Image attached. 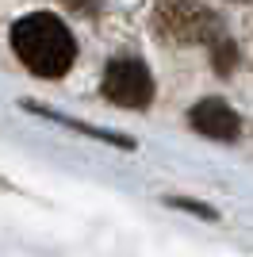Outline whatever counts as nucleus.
<instances>
[{
  "instance_id": "obj_1",
  "label": "nucleus",
  "mask_w": 253,
  "mask_h": 257,
  "mask_svg": "<svg viewBox=\"0 0 253 257\" xmlns=\"http://www.w3.org/2000/svg\"><path fill=\"white\" fill-rule=\"evenodd\" d=\"M12 50L35 77H62L77 58V43L58 16L31 12L12 27Z\"/></svg>"
},
{
  "instance_id": "obj_2",
  "label": "nucleus",
  "mask_w": 253,
  "mask_h": 257,
  "mask_svg": "<svg viewBox=\"0 0 253 257\" xmlns=\"http://www.w3.org/2000/svg\"><path fill=\"white\" fill-rule=\"evenodd\" d=\"M158 31L173 43H211L219 35V20L196 0H161L158 4Z\"/></svg>"
},
{
  "instance_id": "obj_3",
  "label": "nucleus",
  "mask_w": 253,
  "mask_h": 257,
  "mask_svg": "<svg viewBox=\"0 0 253 257\" xmlns=\"http://www.w3.org/2000/svg\"><path fill=\"white\" fill-rule=\"evenodd\" d=\"M104 96L119 107H146L154 96V77L138 58H115L104 69Z\"/></svg>"
},
{
  "instance_id": "obj_4",
  "label": "nucleus",
  "mask_w": 253,
  "mask_h": 257,
  "mask_svg": "<svg viewBox=\"0 0 253 257\" xmlns=\"http://www.w3.org/2000/svg\"><path fill=\"white\" fill-rule=\"evenodd\" d=\"M188 123L200 131V135L215 139V142L238 139V111H234L226 100H200V104L188 111Z\"/></svg>"
}]
</instances>
